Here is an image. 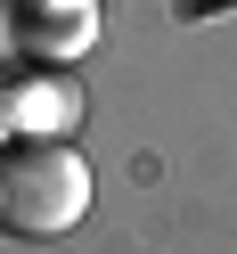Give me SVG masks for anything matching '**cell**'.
Instances as JSON below:
<instances>
[{"label":"cell","instance_id":"obj_2","mask_svg":"<svg viewBox=\"0 0 237 254\" xmlns=\"http://www.w3.org/2000/svg\"><path fill=\"white\" fill-rule=\"evenodd\" d=\"M0 123H8V139H74V123H82L74 74L66 66H33V58L0 66Z\"/></svg>","mask_w":237,"mask_h":254},{"label":"cell","instance_id":"obj_3","mask_svg":"<svg viewBox=\"0 0 237 254\" xmlns=\"http://www.w3.org/2000/svg\"><path fill=\"white\" fill-rule=\"evenodd\" d=\"M106 33L98 0H17V58H33V66H74V58H90Z\"/></svg>","mask_w":237,"mask_h":254},{"label":"cell","instance_id":"obj_4","mask_svg":"<svg viewBox=\"0 0 237 254\" xmlns=\"http://www.w3.org/2000/svg\"><path fill=\"white\" fill-rule=\"evenodd\" d=\"M0 139H8V123H0Z\"/></svg>","mask_w":237,"mask_h":254},{"label":"cell","instance_id":"obj_1","mask_svg":"<svg viewBox=\"0 0 237 254\" xmlns=\"http://www.w3.org/2000/svg\"><path fill=\"white\" fill-rule=\"evenodd\" d=\"M98 181L74 139H0V230L17 238H66L90 213Z\"/></svg>","mask_w":237,"mask_h":254}]
</instances>
